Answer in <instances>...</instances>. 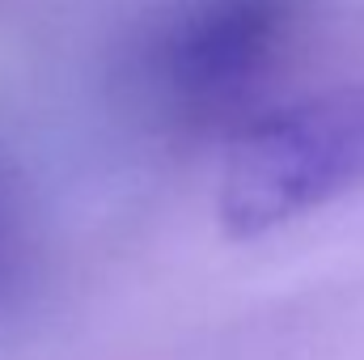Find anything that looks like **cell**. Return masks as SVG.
Listing matches in <instances>:
<instances>
[{
    "label": "cell",
    "instance_id": "7a4b0ae2",
    "mask_svg": "<svg viewBox=\"0 0 364 360\" xmlns=\"http://www.w3.org/2000/svg\"><path fill=\"white\" fill-rule=\"evenodd\" d=\"M296 0H186L149 47V90L182 123L242 115L284 64Z\"/></svg>",
    "mask_w": 364,
    "mask_h": 360
},
{
    "label": "cell",
    "instance_id": "3957f363",
    "mask_svg": "<svg viewBox=\"0 0 364 360\" xmlns=\"http://www.w3.org/2000/svg\"><path fill=\"white\" fill-rule=\"evenodd\" d=\"M17 263V208L9 186L0 182V284L9 280V271Z\"/></svg>",
    "mask_w": 364,
    "mask_h": 360
},
{
    "label": "cell",
    "instance_id": "6da1fadb",
    "mask_svg": "<svg viewBox=\"0 0 364 360\" xmlns=\"http://www.w3.org/2000/svg\"><path fill=\"white\" fill-rule=\"evenodd\" d=\"M364 186V85H339L246 123L225 157L220 221L259 238Z\"/></svg>",
    "mask_w": 364,
    "mask_h": 360
}]
</instances>
